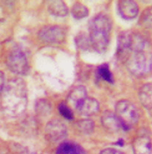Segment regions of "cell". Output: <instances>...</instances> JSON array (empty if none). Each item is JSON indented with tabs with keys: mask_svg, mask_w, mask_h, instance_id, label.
<instances>
[{
	"mask_svg": "<svg viewBox=\"0 0 152 154\" xmlns=\"http://www.w3.org/2000/svg\"><path fill=\"white\" fill-rule=\"evenodd\" d=\"M58 110L60 114L64 118L71 120L73 117L72 112L65 104L61 103L58 106Z\"/></svg>",
	"mask_w": 152,
	"mask_h": 154,
	"instance_id": "cell-18",
	"label": "cell"
},
{
	"mask_svg": "<svg viewBox=\"0 0 152 154\" xmlns=\"http://www.w3.org/2000/svg\"><path fill=\"white\" fill-rule=\"evenodd\" d=\"M89 10L87 7L83 4L77 2L74 4L71 9V13L75 18L80 19L88 16Z\"/></svg>",
	"mask_w": 152,
	"mask_h": 154,
	"instance_id": "cell-14",
	"label": "cell"
},
{
	"mask_svg": "<svg viewBox=\"0 0 152 154\" xmlns=\"http://www.w3.org/2000/svg\"><path fill=\"white\" fill-rule=\"evenodd\" d=\"M48 8L51 14L57 17L65 16L68 12L67 5L61 0L49 1L48 4Z\"/></svg>",
	"mask_w": 152,
	"mask_h": 154,
	"instance_id": "cell-12",
	"label": "cell"
},
{
	"mask_svg": "<svg viewBox=\"0 0 152 154\" xmlns=\"http://www.w3.org/2000/svg\"><path fill=\"white\" fill-rule=\"evenodd\" d=\"M38 35L39 38L44 42L58 43L64 40L66 36V30L60 25H48L41 29Z\"/></svg>",
	"mask_w": 152,
	"mask_h": 154,
	"instance_id": "cell-5",
	"label": "cell"
},
{
	"mask_svg": "<svg viewBox=\"0 0 152 154\" xmlns=\"http://www.w3.org/2000/svg\"><path fill=\"white\" fill-rule=\"evenodd\" d=\"M140 101L142 104L148 110L152 108V85L148 83L144 84L140 89L138 92Z\"/></svg>",
	"mask_w": 152,
	"mask_h": 154,
	"instance_id": "cell-11",
	"label": "cell"
},
{
	"mask_svg": "<svg viewBox=\"0 0 152 154\" xmlns=\"http://www.w3.org/2000/svg\"><path fill=\"white\" fill-rule=\"evenodd\" d=\"M133 148L135 154H150L151 142L147 137H140L135 140Z\"/></svg>",
	"mask_w": 152,
	"mask_h": 154,
	"instance_id": "cell-13",
	"label": "cell"
},
{
	"mask_svg": "<svg viewBox=\"0 0 152 154\" xmlns=\"http://www.w3.org/2000/svg\"><path fill=\"white\" fill-rule=\"evenodd\" d=\"M112 29V22L105 14H99L90 20L88 38L91 46L98 52L103 53L108 48Z\"/></svg>",
	"mask_w": 152,
	"mask_h": 154,
	"instance_id": "cell-2",
	"label": "cell"
},
{
	"mask_svg": "<svg viewBox=\"0 0 152 154\" xmlns=\"http://www.w3.org/2000/svg\"><path fill=\"white\" fill-rule=\"evenodd\" d=\"M99 104L95 99L87 97L75 109L81 115L88 116L95 114L98 110Z\"/></svg>",
	"mask_w": 152,
	"mask_h": 154,
	"instance_id": "cell-8",
	"label": "cell"
},
{
	"mask_svg": "<svg viewBox=\"0 0 152 154\" xmlns=\"http://www.w3.org/2000/svg\"><path fill=\"white\" fill-rule=\"evenodd\" d=\"M6 84L5 74L3 71L0 70V95L3 90Z\"/></svg>",
	"mask_w": 152,
	"mask_h": 154,
	"instance_id": "cell-21",
	"label": "cell"
},
{
	"mask_svg": "<svg viewBox=\"0 0 152 154\" xmlns=\"http://www.w3.org/2000/svg\"><path fill=\"white\" fill-rule=\"evenodd\" d=\"M28 101L25 82L20 78H14L6 83L0 95V109L7 117L18 118L24 114Z\"/></svg>",
	"mask_w": 152,
	"mask_h": 154,
	"instance_id": "cell-1",
	"label": "cell"
},
{
	"mask_svg": "<svg viewBox=\"0 0 152 154\" xmlns=\"http://www.w3.org/2000/svg\"><path fill=\"white\" fill-rule=\"evenodd\" d=\"M56 154H86L84 149L80 145L73 142L62 143L57 147Z\"/></svg>",
	"mask_w": 152,
	"mask_h": 154,
	"instance_id": "cell-10",
	"label": "cell"
},
{
	"mask_svg": "<svg viewBox=\"0 0 152 154\" xmlns=\"http://www.w3.org/2000/svg\"><path fill=\"white\" fill-rule=\"evenodd\" d=\"M119 11L124 18L131 19L137 16L139 7L137 3L133 0H120L118 3Z\"/></svg>",
	"mask_w": 152,
	"mask_h": 154,
	"instance_id": "cell-6",
	"label": "cell"
},
{
	"mask_svg": "<svg viewBox=\"0 0 152 154\" xmlns=\"http://www.w3.org/2000/svg\"><path fill=\"white\" fill-rule=\"evenodd\" d=\"M7 64L9 70L13 73L19 75L27 74L29 66L24 53L19 49H15L9 53Z\"/></svg>",
	"mask_w": 152,
	"mask_h": 154,
	"instance_id": "cell-4",
	"label": "cell"
},
{
	"mask_svg": "<svg viewBox=\"0 0 152 154\" xmlns=\"http://www.w3.org/2000/svg\"><path fill=\"white\" fill-rule=\"evenodd\" d=\"M75 41L77 46L83 49L87 48L90 44L88 38H87L83 34L78 35L76 38Z\"/></svg>",
	"mask_w": 152,
	"mask_h": 154,
	"instance_id": "cell-19",
	"label": "cell"
},
{
	"mask_svg": "<svg viewBox=\"0 0 152 154\" xmlns=\"http://www.w3.org/2000/svg\"><path fill=\"white\" fill-rule=\"evenodd\" d=\"M140 22L142 25L146 27H151V8H148L144 11L141 15Z\"/></svg>",
	"mask_w": 152,
	"mask_h": 154,
	"instance_id": "cell-17",
	"label": "cell"
},
{
	"mask_svg": "<svg viewBox=\"0 0 152 154\" xmlns=\"http://www.w3.org/2000/svg\"><path fill=\"white\" fill-rule=\"evenodd\" d=\"M97 73L103 79L110 83L113 82L112 74L106 64H104L99 66L97 70Z\"/></svg>",
	"mask_w": 152,
	"mask_h": 154,
	"instance_id": "cell-16",
	"label": "cell"
},
{
	"mask_svg": "<svg viewBox=\"0 0 152 154\" xmlns=\"http://www.w3.org/2000/svg\"><path fill=\"white\" fill-rule=\"evenodd\" d=\"M87 97V91L85 87L79 85L73 88L68 97L70 104L75 109Z\"/></svg>",
	"mask_w": 152,
	"mask_h": 154,
	"instance_id": "cell-9",
	"label": "cell"
},
{
	"mask_svg": "<svg viewBox=\"0 0 152 154\" xmlns=\"http://www.w3.org/2000/svg\"><path fill=\"white\" fill-rule=\"evenodd\" d=\"M115 113L126 130L136 123L139 119L138 110L133 103L126 100L118 101L115 106Z\"/></svg>",
	"mask_w": 152,
	"mask_h": 154,
	"instance_id": "cell-3",
	"label": "cell"
},
{
	"mask_svg": "<svg viewBox=\"0 0 152 154\" xmlns=\"http://www.w3.org/2000/svg\"><path fill=\"white\" fill-rule=\"evenodd\" d=\"M101 122L107 129L116 131L119 129L125 130V128L115 112L107 110L104 112L101 117Z\"/></svg>",
	"mask_w": 152,
	"mask_h": 154,
	"instance_id": "cell-7",
	"label": "cell"
},
{
	"mask_svg": "<svg viewBox=\"0 0 152 154\" xmlns=\"http://www.w3.org/2000/svg\"><path fill=\"white\" fill-rule=\"evenodd\" d=\"M100 154H123L120 150L113 148H107L103 150Z\"/></svg>",
	"mask_w": 152,
	"mask_h": 154,
	"instance_id": "cell-20",
	"label": "cell"
},
{
	"mask_svg": "<svg viewBox=\"0 0 152 154\" xmlns=\"http://www.w3.org/2000/svg\"><path fill=\"white\" fill-rule=\"evenodd\" d=\"M36 112L41 116H47L49 114L51 110L49 103L46 100L41 99L36 102L35 105Z\"/></svg>",
	"mask_w": 152,
	"mask_h": 154,
	"instance_id": "cell-15",
	"label": "cell"
}]
</instances>
